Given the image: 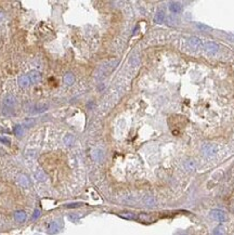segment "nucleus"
I'll list each match as a JSON object with an SVG mask.
<instances>
[{
  "label": "nucleus",
  "mask_w": 234,
  "mask_h": 235,
  "mask_svg": "<svg viewBox=\"0 0 234 235\" xmlns=\"http://www.w3.org/2000/svg\"><path fill=\"white\" fill-rule=\"evenodd\" d=\"M28 77H30V81H32L33 84H35V85L39 84V82L41 81V79H42L41 74H40L38 71H32L30 73V76H28Z\"/></svg>",
  "instance_id": "nucleus-6"
},
{
  "label": "nucleus",
  "mask_w": 234,
  "mask_h": 235,
  "mask_svg": "<svg viewBox=\"0 0 234 235\" xmlns=\"http://www.w3.org/2000/svg\"><path fill=\"white\" fill-rule=\"evenodd\" d=\"M47 109H48V105H47V104H36V105L33 106L30 113H32V114H39V113H42V112L47 111Z\"/></svg>",
  "instance_id": "nucleus-8"
},
{
  "label": "nucleus",
  "mask_w": 234,
  "mask_h": 235,
  "mask_svg": "<svg viewBox=\"0 0 234 235\" xmlns=\"http://www.w3.org/2000/svg\"><path fill=\"white\" fill-rule=\"evenodd\" d=\"M224 234H226V231H224V228L221 227V225L217 227L213 231V235H224Z\"/></svg>",
  "instance_id": "nucleus-17"
},
{
  "label": "nucleus",
  "mask_w": 234,
  "mask_h": 235,
  "mask_svg": "<svg viewBox=\"0 0 234 235\" xmlns=\"http://www.w3.org/2000/svg\"><path fill=\"white\" fill-rule=\"evenodd\" d=\"M39 216H40V210L39 209H35L34 214H33L32 219H33V220H37V219L39 218Z\"/></svg>",
  "instance_id": "nucleus-23"
},
{
  "label": "nucleus",
  "mask_w": 234,
  "mask_h": 235,
  "mask_svg": "<svg viewBox=\"0 0 234 235\" xmlns=\"http://www.w3.org/2000/svg\"><path fill=\"white\" fill-rule=\"evenodd\" d=\"M13 131H14L15 136H21L22 134H23V127H22L21 125H16V126L14 127V129H13Z\"/></svg>",
  "instance_id": "nucleus-18"
},
{
  "label": "nucleus",
  "mask_w": 234,
  "mask_h": 235,
  "mask_svg": "<svg viewBox=\"0 0 234 235\" xmlns=\"http://www.w3.org/2000/svg\"><path fill=\"white\" fill-rule=\"evenodd\" d=\"M33 124H34V120L30 119V120H27V122H25V124H24V125H25L26 127H30Z\"/></svg>",
  "instance_id": "nucleus-26"
},
{
  "label": "nucleus",
  "mask_w": 234,
  "mask_h": 235,
  "mask_svg": "<svg viewBox=\"0 0 234 235\" xmlns=\"http://www.w3.org/2000/svg\"><path fill=\"white\" fill-rule=\"evenodd\" d=\"M35 178H36L37 181H44L46 180V174L44 173V171L38 170V171H36V173H35Z\"/></svg>",
  "instance_id": "nucleus-16"
},
{
  "label": "nucleus",
  "mask_w": 234,
  "mask_h": 235,
  "mask_svg": "<svg viewBox=\"0 0 234 235\" xmlns=\"http://www.w3.org/2000/svg\"><path fill=\"white\" fill-rule=\"evenodd\" d=\"M92 157L93 159L97 160V162H101L102 158H103V152H102L101 150H95L92 153Z\"/></svg>",
  "instance_id": "nucleus-14"
},
{
  "label": "nucleus",
  "mask_w": 234,
  "mask_h": 235,
  "mask_svg": "<svg viewBox=\"0 0 234 235\" xmlns=\"http://www.w3.org/2000/svg\"><path fill=\"white\" fill-rule=\"evenodd\" d=\"M122 218H126V219H135V216L133 214H130V212H128V214H122Z\"/></svg>",
  "instance_id": "nucleus-22"
},
{
  "label": "nucleus",
  "mask_w": 234,
  "mask_h": 235,
  "mask_svg": "<svg viewBox=\"0 0 234 235\" xmlns=\"http://www.w3.org/2000/svg\"><path fill=\"white\" fill-rule=\"evenodd\" d=\"M189 42H190L191 47H192L194 50H197V49H200V47L203 46L202 40L198 37H196V36H192V37L190 38V40H189Z\"/></svg>",
  "instance_id": "nucleus-7"
},
{
  "label": "nucleus",
  "mask_w": 234,
  "mask_h": 235,
  "mask_svg": "<svg viewBox=\"0 0 234 235\" xmlns=\"http://www.w3.org/2000/svg\"><path fill=\"white\" fill-rule=\"evenodd\" d=\"M196 27L198 28V30H200L202 32H206V30H211L209 26H207V25H205V24H202V23H197L196 24Z\"/></svg>",
  "instance_id": "nucleus-19"
},
{
  "label": "nucleus",
  "mask_w": 234,
  "mask_h": 235,
  "mask_svg": "<svg viewBox=\"0 0 234 235\" xmlns=\"http://www.w3.org/2000/svg\"><path fill=\"white\" fill-rule=\"evenodd\" d=\"M19 182L23 187H30V180H28L27 177L24 176V174H21V176L19 177Z\"/></svg>",
  "instance_id": "nucleus-13"
},
{
  "label": "nucleus",
  "mask_w": 234,
  "mask_h": 235,
  "mask_svg": "<svg viewBox=\"0 0 234 235\" xmlns=\"http://www.w3.org/2000/svg\"><path fill=\"white\" fill-rule=\"evenodd\" d=\"M203 47H204V50L209 54H216L219 51V46L213 41L206 42V44H203Z\"/></svg>",
  "instance_id": "nucleus-2"
},
{
  "label": "nucleus",
  "mask_w": 234,
  "mask_h": 235,
  "mask_svg": "<svg viewBox=\"0 0 234 235\" xmlns=\"http://www.w3.org/2000/svg\"><path fill=\"white\" fill-rule=\"evenodd\" d=\"M165 21V13L164 11H158L157 13H156L155 15V22L158 24L163 23V22Z\"/></svg>",
  "instance_id": "nucleus-15"
},
{
  "label": "nucleus",
  "mask_w": 234,
  "mask_h": 235,
  "mask_svg": "<svg viewBox=\"0 0 234 235\" xmlns=\"http://www.w3.org/2000/svg\"><path fill=\"white\" fill-rule=\"evenodd\" d=\"M15 104V98L12 94H8L3 100V106L8 109H12Z\"/></svg>",
  "instance_id": "nucleus-5"
},
{
  "label": "nucleus",
  "mask_w": 234,
  "mask_h": 235,
  "mask_svg": "<svg viewBox=\"0 0 234 235\" xmlns=\"http://www.w3.org/2000/svg\"><path fill=\"white\" fill-rule=\"evenodd\" d=\"M81 204L80 203H75V204H68V205H66V207L67 208H75V207H78V206H80Z\"/></svg>",
  "instance_id": "nucleus-24"
},
{
  "label": "nucleus",
  "mask_w": 234,
  "mask_h": 235,
  "mask_svg": "<svg viewBox=\"0 0 234 235\" xmlns=\"http://www.w3.org/2000/svg\"><path fill=\"white\" fill-rule=\"evenodd\" d=\"M26 218H27V216H26V214L24 211H22V210H20V211H16L14 214V219L15 221H17V222L22 223L24 222V221L26 220Z\"/></svg>",
  "instance_id": "nucleus-11"
},
{
  "label": "nucleus",
  "mask_w": 234,
  "mask_h": 235,
  "mask_svg": "<svg viewBox=\"0 0 234 235\" xmlns=\"http://www.w3.org/2000/svg\"><path fill=\"white\" fill-rule=\"evenodd\" d=\"M169 10H170L172 13H175V14H177V13L181 12L182 7L179 2H171V3L169 4Z\"/></svg>",
  "instance_id": "nucleus-10"
},
{
  "label": "nucleus",
  "mask_w": 234,
  "mask_h": 235,
  "mask_svg": "<svg viewBox=\"0 0 234 235\" xmlns=\"http://www.w3.org/2000/svg\"><path fill=\"white\" fill-rule=\"evenodd\" d=\"M144 201H145V204L148 206H153L155 204L154 198H152V197H146L145 200H144Z\"/></svg>",
  "instance_id": "nucleus-21"
},
{
  "label": "nucleus",
  "mask_w": 234,
  "mask_h": 235,
  "mask_svg": "<svg viewBox=\"0 0 234 235\" xmlns=\"http://www.w3.org/2000/svg\"><path fill=\"white\" fill-rule=\"evenodd\" d=\"M17 82H19L20 87H22V88H26V87L30 86V77L26 75H21L19 77V80H17Z\"/></svg>",
  "instance_id": "nucleus-9"
},
{
  "label": "nucleus",
  "mask_w": 234,
  "mask_h": 235,
  "mask_svg": "<svg viewBox=\"0 0 234 235\" xmlns=\"http://www.w3.org/2000/svg\"><path fill=\"white\" fill-rule=\"evenodd\" d=\"M209 214H210L211 218L215 219L218 222H224V221H227V219H228L226 211H223V210L221 209H213Z\"/></svg>",
  "instance_id": "nucleus-1"
},
{
  "label": "nucleus",
  "mask_w": 234,
  "mask_h": 235,
  "mask_svg": "<svg viewBox=\"0 0 234 235\" xmlns=\"http://www.w3.org/2000/svg\"><path fill=\"white\" fill-rule=\"evenodd\" d=\"M63 80H64V84H66L67 86H72L75 81V77L72 73H66L65 75H64Z\"/></svg>",
  "instance_id": "nucleus-12"
},
{
  "label": "nucleus",
  "mask_w": 234,
  "mask_h": 235,
  "mask_svg": "<svg viewBox=\"0 0 234 235\" xmlns=\"http://www.w3.org/2000/svg\"><path fill=\"white\" fill-rule=\"evenodd\" d=\"M61 228H62L61 222H59V221H53V222H51L50 224H49L47 231H48L49 234H57V232L61 230Z\"/></svg>",
  "instance_id": "nucleus-4"
},
{
  "label": "nucleus",
  "mask_w": 234,
  "mask_h": 235,
  "mask_svg": "<svg viewBox=\"0 0 234 235\" xmlns=\"http://www.w3.org/2000/svg\"><path fill=\"white\" fill-rule=\"evenodd\" d=\"M73 141H74V136L72 134H67L65 136V139H64V142H65L66 145H71L73 143Z\"/></svg>",
  "instance_id": "nucleus-20"
},
{
  "label": "nucleus",
  "mask_w": 234,
  "mask_h": 235,
  "mask_svg": "<svg viewBox=\"0 0 234 235\" xmlns=\"http://www.w3.org/2000/svg\"><path fill=\"white\" fill-rule=\"evenodd\" d=\"M0 141L1 142H3V143H6V144H10V140L9 139H7V138H3V136H0Z\"/></svg>",
  "instance_id": "nucleus-25"
},
{
  "label": "nucleus",
  "mask_w": 234,
  "mask_h": 235,
  "mask_svg": "<svg viewBox=\"0 0 234 235\" xmlns=\"http://www.w3.org/2000/svg\"><path fill=\"white\" fill-rule=\"evenodd\" d=\"M218 152V147L215 144H205L203 146V153L206 156H213Z\"/></svg>",
  "instance_id": "nucleus-3"
}]
</instances>
